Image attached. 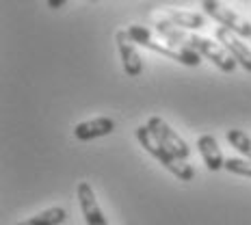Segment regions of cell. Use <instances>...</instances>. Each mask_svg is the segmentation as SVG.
<instances>
[{
    "label": "cell",
    "instance_id": "cell-1",
    "mask_svg": "<svg viewBox=\"0 0 251 225\" xmlns=\"http://www.w3.org/2000/svg\"><path fill=\"white\" fill-rule=\"evenodd\" d=\"M126 30H128V35L132 37L134 44H141V46H145V48L158 52V54L169 56V59L180 63V65L197 67L201 63V54H197L195 50L186 48V46H182V44H176V41L163 37L158 30H151L148 26H139V24H130Z\"/></svg>",
    "mask_w": 251,
    "mask_h": 225
},
{
    "label": "cell",
    "instance_id": "cell-2",
    "mask_svg": "<svg viewBox=\"0 0 251 225\" xmlns=\"http://www.w3.org/2000/svg\"><path fill=\"white\" fill-rule=\"evenodd\" d=\"M137 139H139L141 148H145L148 154L154 156V158L158 160V163L163 165L169 174H174L180 182H191L193 177H195V169H193L186 160L176 158L169 150L163 148V145L156 141L154 134H151V130L148 128V125H139V128H137Z\"/></svg>",
    "mask_w": 251,
    "mask_h": 225
},
{
    "label": "cell",
    "instance_id": "cell-3",
    "mask_svg": "<svg viewBox=\"0 0 251 225\" xmlns=\"http://www.w3.org/2000/svg\"><path fill=\"white\" fill-rule=\"evenodd\" d=\"M148 128L151 130V134L156 137V141H158L163 148L169 150L171 154L176 156V158L188 160V156H191V150H188L186 141L182 139L180 134H177L163 117H156V115H154V117H150L148 119Z\"/></svg>",
    "mask_w": 251,
    "mask_h": 225
},
{
    "label": "cell",
    "instance_id": "cell-4",
    "mask_svg": "<svg viewBox=\"0 0 251 225\" xmlns=\"http://www.w3.org/2000/svg\"><path fill=\"white\" fill-rule=\"evenodd\" d=\"M203 11H206V15H210L214 22H219L221 26L232 30V33L240 35L243 39H247V37L251 39V24L240 13L234 11V9L226 7L223 2H219V0H208V2H203Z\"/></svg>",
    "mask_w": 251,
    "mask_h": 225
},
{
    "label": "cell",
    "instance_id": "cell-5",
    "mask_svg": "<svg viewBox=\"0 0 251 225\" xmlns=\"http://www.w3.org/2000/svg\"><path fill=\"white\" fill-rule=\"evenodd\" d=\"M115 41H117L119 54H122L124 72L130 78L141 76V72H143V59H141L137 44H134L132 37L128 35V30H117V33H115Z\"/></svg>",
    "mask_w": 251,
    "mask_h": 225
},
{
    "label": "cell",
    "instance_id": "cell-6",
    "mask_svg": "<svg viewBox=\"0 0 251 225\" xmlns=\"http://www.w3.org/2000/svg\"><path fill=\"white\" fill-rule=\"evenodd\" d=\"M214 37H217L219 44L234 56V61H236L238 65H243L247 72H251V50H249V46L243 41L240 35L232 33V30L226 28V26H219L217 33H214Z\"/></svg>",
    "mask_w": 251,
    "mask_h": 225
},
{
    "label": "cell",
    "instance_id": "cell-7",
    "mask_svg": "<svg viewBox=\"0 0 251 225\" xmlns=\"http://www.w3.org/2000/svg\"><path fill=\"white\" fill-rule=\"evenodd\" d=\"M76 195H78V206H80V212H82V217H85L87 225H108L100 203L96 200V193H93L89 182H80V184H78Z\"/></svg>",
    "mask_w": 251,
    "mask_h": 225
},
{
    "label": "cell",
    "instance_id": "cell-8",
    "mask_svg": "<svg viewBox=\"0 0 251 225\" xmlns=\"http://www.w3.org/2000/svg\"><path fill=\"white\" fill-rule=\"evenodd\" d=\"M151 18L163 20V22L177 26L184 30H200L206 26V15L193 13V11H182V9H160L158 13H154Z\"/></svg>",
    "mask_w": 251,
    "mask_h": 225
},
{
    "label": "cell",
    "instance_id": "cell-9",
    "mask_svg": "<svg viewBox=\"0 0 251 225\" xmlns=\"http://www.w3.org/2000/svg\"><path fill=\"white\" fill-rule=\"evenodd\" d=\"M113 130H115V122L111 117H96V119L78 124L74 128V137L78 141H93V139L106 137Z\"/></svg>",
    "mask_w": 251,
    "mask_h": 225
},
{
    "label": "cell",
    "instance_id": "cell-10",
    "mask_svg": "<svg viewBox=\"0 0 251 225\" xmlns=\"http://www.w3.org/2000/svg\"><path fill=\"white\" fill-rule=\"evenodd\" d=\"M197 148H200V154L203 158V163L210 171H219V169H226V158L221 154V148H219L217 139L212 134H201L197 139Z\"/></svg>",
    "mask_w": 251,
    "mask_h": 225
},
{
    "label": "cell",
    "instance_id": "cell-11",
    "mask_svg": "<svg viewBox=\"0 0 251 225\" xmlns=\"http://www.w3.org/2000/svg\"><path fill=\"white\" fill-rule=\"evenodd\" d=\"M67 219V212L63 208H48V210L35 214V217L26 219V221H20L15 225H61Z\"/></svg>",
    "mask_w": 251,
    "mask_h": 225
},
{
    "label": "cell",
    "instance_id": "cell-12",
    "mask_svg": "<svg viewBox=\"0 0 251 225\" xmlns=\"http://www.w3.org/2000/svg\"><path fill=\"white\" fill-rule=\"evenodd\" d=\"M226 139H227V143L232 145L234 150H238L245 158L251 160V137L249 134H245L243 130H227Z\"/></svg>",
    "mask_w": 251,
    "mask_h": 225
},
{
    "label": "cell",
    "instance_id": "cell-13",
    "mask_svg": "<svg viewBox=\"0 0 251 225\" xmlns=\"http://www.w3.org/2000/svg\"><path fill=\"white\" fill-rule=\"evenodd\" d=\"M226 169L229 171V174L251 177V160H247V158H226Z\"/></svg>",
    "mask_w": 251,
    "mask_h": 225
},
{
    "label": "cell",
    "instance_id": "cell-14",
    "mask_svg": "<svg viewBox=\"0 0 251 225\" xmlns=\"http://www.w3.org/2000/svg\"><path fill=\"white\" fill-rule=\"evenodd\" d=\"M65 2H67V0H46V4H48L50 9H61Z\"/></svg>",
    "mask_w": 251,
    "mask_h": 225
},
{
    "label": "cell",
    "instance_id": "cell-15",
    "mask_svg": "<svg viewBox=\"0 0 251 225\" xmlns=\"http://www.w3.org/2000/svg\"><path fill=\"white\" fill-rule=\"evenodd\" d=\"M201 2H208V0H201Z\"/></svg>",
    "mask_w": 251,
    "mask_h": 225
}]
</instances>
